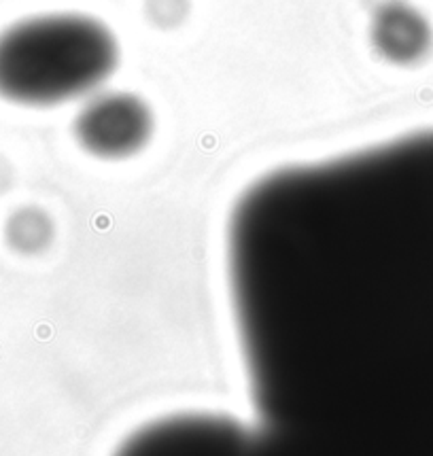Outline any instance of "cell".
I'll return each instance as SVG.
<instances>
[{"label":"cell","instance_id":"5","mask_svg":"<svg viewBox=\"0 0 433 456\" xmlns=\"http://www.w3.org/2000/svg\"><path fill=\"white\" fill-rule=\"evenodd\" d=\"M372 45L382 58L399 66L421 62L431 52V26L414 7L404 3L376 11L370 28Z\"/></svg>","mask_w":433,"mask_h":456},{"label":"cell","instance_id":"7","mask_svg":"<svg viewBox=\"0 0 433 456\" xmlns=\"http://www.w3.org/2000/svg\"><path fill=\"white\" fill-rule=\"evenodd\" d=\"M168 4H164L162 0H149V9H151V15L155 21L159 24H172V21H181L183 15H185V0H166Z\"/></svg>","mask_w":433,"mask_h":456},{"label":"cell","instance_id":"3","mask_svg":"<svg viewBox=\"0 0 433 456\" xmlns=\"http://www.w3.org/2000/svg\"><path fill=\"white\" fill-rule=\"evenodd\" d=\"M113 456H259L257 436L219 414H176L132 433Z\"/></svg>","mask_w":433,"mask_h":456},{"label":"cell","instance_id":"2","mask_svg":"<svg viewBox=\"0 0 433 456\" xmlns=\"http://www.w3.org/2000/svg\"><path fill=\"white\" fill-rule=\"evenodd\" d=\"M118 38L81 13L21 20L0 32V98L52 107L86 96L118 69Z\"/></svg>","mask_w":433,"mask_h":456},{"label":"cell","instance_id":"4","mask_svg":"<svg viewBox=\"0 0 433 456\" xmlns=\"http://www.w3.org/2000/svg\"><path fill=\"white\" fill-rule=\"evenodd\" d=\"M153 130L147 102L135 94H100L75 119L77 141L96 158H127L141 151Z\"/></svg>","mask_w":433,"mask_h":456},{"label":"cell","instance_id":"6","mask_svg":"<svg viewBox=\"0 0 433 456\" xmlns=\"http://www.w3.org/2000/svg\"><path fill=\"white\" fill-rule=\"evenodd\" d=\"M49 233H52L49 219L35 208H24L15 213L7 225V238L11 247L26 253L38 251L41 247H45Z\"/></svg>","mask_w":433,"mask_h":456},{"label":"cell","instance_id":"1","mask_svg":"<svg viewBox=\"0 0 433 456\" xmlns=\"http://www.w3.org/2000/svg\"><path fill=\"white\" fill-rule=\"evenodd\" d=\"M227 272L259 456H433V130L253 183Z\"/></svg>","mask_w":433,"mask_h":456}]
</instances>
